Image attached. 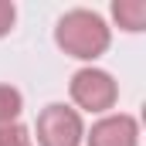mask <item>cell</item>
I'll return each mask as SVG.
<instances>
[{"instance_id":"6da1fadb","label":"cell","mask_w":146,"mask_h":146,"mask_svg":"<svg viewBox=\"0 0 146 146\" xmlns=\"http://www.w3.org/2000/svg\"><path fill=\"white\" fill-rule=\"evenodd\" d=\"M54 41H58V48H61L65 54H72L78 61H95L99 54L109 51L112 34H109V24H106L95 10L78 7V10H68V14L58 21Z\"/></svg>"},{"instance_id":"7a4b0ae2","label":"cell","mask_w":146,"mask_h":146,"mask_svg":"<svg viewBox=\"0 0 146 146\" xmlns=\"http://www.w3.org/2000/svg\"><path fill=\"white\" fill-rule=\"evenodd\" d=\"M85 139V126L82 115L72 106L51 102L37 115V146H82Z\"/></svg>"},{"instance_id":"3957f363","label":"cell","mask_w":146,"mask_h":146,"mask_svg":"<svg viewBox=\"0 0 146 146\" xmlns=\"http://www.w3.org/2000/svg\"><path fill=\"white\" fill-rule=\"evenodd\" d=\"M68 88H72L75 106L85 109V112H106L119 99V88H115L112 75L102 72V68H82V72H75Z\"/></svg>"},{"instance_id":"277c9868","label":"cell","mask_w":146,"mask_h":146,"mask_svg":"<svg viewBox=\"0 0 146 146\" xmlns=\"http://www.w3.org/2000/svg\"><path fill=\"white\" fill-rule=\"evenodd\" d=\"M88 146H139V122L126 112L106 115L92 126V133L85 136Z\"/></svg>"},{"instance_id":"5b68a950","label":"cell","mask_w":146,"mask_h":146,"mask_svg":"<svg viewBox=\"0 0 146 146\" xmlns=\"http://www.w3.org/2000/svg\"><path fill=\"white\" fill-rule=\"evenodd\" d=\"M112 17L122 31H143L146 27V3L143 0H115L112 3Z\"/></svg>"},{"instance_id":"8992f818","label":"cell","mask_w":146,"mask_h":146,"mask_svg":"<svg viewBox=\"0 0 146 146\" xmlns=\"http://www.w3.org/2000/svg\"><path fill=\"white\" fill-rule=\"evenodd\" d=\"M21 112H24V95L14 85H0V126L17 122Z\"/></svg>"},{"instance_id":"52a82bcc","label":"cell","mask_w":146,"mask_h":146,"mask_svg":"<svg viewBox=\"0 0 146 146\" xmlns=\"http://www.w3.org/2000/svg\"><path fill=\"white\" fill-rule=\"evenodd\" d=\"M0 146H34V136L27 126L10 122V126H0Z\"/></svg>"},{"instance_id":"ba28073f","label":"cell","mask_w":146,"mask_h":146,"mask_svg":"<svg viewBox=\"0 0 146 146\" xmlns=\"http://www.w3.org/2000/svg\"><path fill=\"white\" fill-rule=\"evenodd\" d=\"M14 21H17V7H14L10 0H0V37H3V34H10Z\"/></svg>"}]
</instances>
